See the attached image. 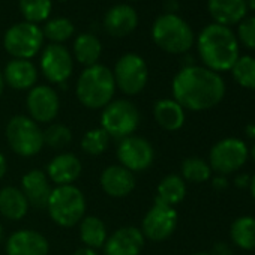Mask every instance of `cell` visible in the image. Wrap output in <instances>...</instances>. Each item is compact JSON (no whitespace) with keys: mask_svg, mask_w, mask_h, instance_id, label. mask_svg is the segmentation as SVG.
<instances>
[{"mask_svg":"<svg viewBox=\"0 0 255 255\" xmlns=\"http://www.w3.org/2000/svg\"><path fill=\"white\" fill-rule=\"evenodd\" d=\"M194 255H210V254H206V252H200V254H194Z\"/></svg>","mask_w":255,"mask_h":255,"instance_id":"47","label":"cell"},{"mask_svg":"<svg viewBox=\"0 0 255 255\" xmlns=\"http://www.w3.org/2000/svg\"><path fill=\"white\" fill-rule=\"evenodd\" d=\"M155 44L167 53L183 54L194 44L192 29L176 14L161 15L152 29Z\"/></svg>","mask_w":255,"mask_h":255,"instance_id":"4","label":"cell"},{"mask_svg":"<svg viewBox=\"0 0 255 255\" xmlns=\"http://www.w3.org/2000/svg\"><path fill=\"white\" fill-rule=\"evenodd\" d=\"M249 189H251V194H252V198L255 200V176L251 179V183H249Z\"/></svg>","mask_w":255,"mask_h":255,"instance_id":"42","label":"cell"},{"mask_svg":"<svg viewBox=\"0 0 255 255\" xmlns=\"http://www.w3.org/2000/svg\"><path fill=\"white\" fill-rule=\"evenodd\" d=\"M114 83L126 95H137L141 92L147 83V65L137 54H125L122 56L114 69Z\"/></svg>","mask_w":255,"mask_h":255,"instance_id":"9","label":"cell"},{"mask_svg":"<svg viewBox=\"0 0 255 255\" xmlns=\"http://www.w3.org/2000/svg\"><path fill=\"white\" fill-rule=\"evenodd\" d=\"M114 89L113 72L102 65H93L81 72L77 83V96L84 107L96 110L111 102Z\"/></svg>","mask_w":255,"mask_h":255,"instance_id":"3","label":"cell"},{"mask_svg":"<svg viewBox=\"0 0 255 255\" xmlns=\"http://www.w3.org/2000/svg\"><path fill=\"white\" fill-rule=\"evenodd\" d=\"M5 173H6V159L2 153H0V179L5 176Z\"/></svg>","mask_w":255,"mask_h":255,"instance_id":"39","label":"cell"},{"mask_svg":"<svg viewBox=\"0 0 255 255\" xmlns=\"http://www.w3.org/2000/svg\"><path fill=\"white\" fill-rule=\"evenodd\" d=\"M186 195V185L185 180L180 176L176 174H170L165 179H162V182L158 186V195L156 200L158 203L167 204V206H176L179 204Z\"/></svg>","mask_w":255,"mask_h":255,"instance_id":"25","label":"cell"},{"mask_svg":"<svg viewBox=\"0 0 255 255\" xmlns=\"http://www.w3.org/2000/svg\"><path fill=\"white\" fill-rule=\"evenodd\" d=\"M101 185H102V189L110 197L122 198L132 192V189L135 188V179H134V174L129 170H126L125 167L113 165L104 170L101 176Z\"/></svg>","mask_w":255,"mask_h":255,"instance_id":"17","label":"cell"},{"mask_svg":"<svg viewBox=\"0 0 255 255\" xmlns=\"http://www.w3.org/2000/svg\"><path fill=\"white\" fill-rule=\"evenodd\" d=\"M2 239H3V227L0 224V242H2Z\"/></svg>","mask_w":255,"mask_h":255,"instance_id":"46","label":"cell"},{"mask_svg":"<svg viewBox=\"0 0 255 255\" xmlns=\"http://www.w3.org/2000/svg\"><path fill=\"white\" fill-rule=\"evenodd\" d=\"M72 140L69 128L60 123L51 125L44 132V144L50 146L51 149H62L66 147Z\"/></svg>","mask_w":255,"mask_h":255,"instance_id":"34","label":"cell"},{"mask_svg":"<svg viewBox=\"0 0 255 255\" xmlns=\"http://www.w3.org/2000/svg\"><path fill=\"white\" fill-rule=\"evenodd\" d=\"M246 3V8L251 9V11H255V0H245Z\"/></svg>","mask_w":255,"mask_h":255,"instance_id":"43","label":"cell"},{"mask_svg":"<svg viewBox=\"0 0 255 255\" xmlns=\"http://www.w3.org/2000/svg\"><path fill=\"white\" fill-rule=\"evenodd\" d=\"M182 176L185 180L188 182H192V183H203V182H207L212 176V168L210 165L197 158V156H192V158H188L183 161L182 164Z\"/></svg>","mask_w":255,"mask_h":255,"instance_id":"29","label":"cell"},{"mask_svg":"<svg viewBox=\"0 0 255 255\" xmlns=\"http://www.w3.org/2000/svg\"><path fill=\"white\" fill-rule=\"evenodd\" d=\"M174 101L185 110L204 111L218 105L225 95V83L206 66H185L173 80Z\"/></svg>","mask_w":255,"mask_h":255,"instance_id":"1","label":"cell"},{"mask_svg":"<svg viewBox=\"0 0 255 255\" xmlns=\"http://www.w3.org/2000/svg\"><path fill=\"white\" fill-rule=\"evenodd\" d=\"M36 78H38L36 68L29 60L14 59L5 68V80L14 89L18 90L30 89L36 83Z\"/></svg>","mask_w":255,"mask_h":255,"instance_id":"22","label":"cell"},{"mask_svg":"<svg viewBox=\"0 0 255 255\" xmlns=\"http://www.w3.org/2000/svg\"><path fill=\"white\" fill-rule=\"evenodd\" d=\"M3 84H5V81H3L2 72H0V93H2V92H3Z\"/></svg>","mask_w":255,"mask_h":255,"instance_id":"44","label":"cell"},{"mask_svg":"<svg viewBox=\"0 0 255 255\" xmlns=\"http://www.w3.org/2000/svg\"><path fill=\"white\" fill-rule=\"evenodd\" d=\"M101 122L102 129L110 137L126 138L138 128L140 113L132 102L126 99H119L104 107Z\"/></svg>","mask_w":255,"mask_h":255,"instance_id":"6","label":"cell"},{"mask_svg":"<svg viewBox=\"0 0 255 255\" xmlns=\"http://www.w3.org/2000/svg\"><path fill=\"white\" fill-rule=\"evenodd\" d=\"M144 236L135 227H123L114 231L104 245L105 255H140Z\"/></svg>","mask_w":255,"mask_h":255,"instance_id":"14","label":"cell"},{"mask_svg":"<svg viewBox=\"0 0 255 255\" xmlns=\"http://www.w3.org/2000/svg\"><path fill=\"white\" fill-rule=\"evenodd\" d=\"M41 68L51 83H63L72 74V57L65 47L51 44L42 54Z\"/></svg>","mask_w":255,"mask_h":255,"instance_id":"13","label":"cell"},{"mask_svg":"<svg viewBox=\"0 0 255 255\" xmlns=\"http://www.w3.org/2000/svg\"><path fill=\"white\" fill-rule=\"evenodd\" d=\"M44 41L42 30L33 23H20L12 26L3 39L6 51L15 59L27 60L39 51Z\"/></svg>","mask_w":255,"mask_h":255,"instance_id":"8","label":"cell"},{"mask_svg":"<svg viewBox=\"0 0 255 255\" xmlns=\"http://www.w3.org/2000/svg\"><path fill=\"white\" fill-rule=\"evenodd\" d=\"M231 240L245 251L255 249V218L254 216H240L237 218L230 228Z\"/></svg>","mask_w":255,"mask_h":255,"instance_id":"26","label":"cell"},{"mask_svg":"<svg viewBox=\"0 0 255 255\" xmlns=\"http://www.w3.org/2000/svg\"><path fill=\"white\" fill-rule=\"evenodd\" d=\"M210 255H231V249L227 243L224 242H218L215 246H213V254Z\"/></svg>","mask_w":255,"mask_h":255,"instance_id":"36","label":"cell"},{"mask_svg":"<svg viewBox=\"0 0 255 255\" xmlns=\"http://www.w3.org/2000/svg\"><path fill=\"white\" fill-rule=\"evenodd\" d=\"M110 141V135L102 129V128H96L84 134L81 140V149L89 155H101Z\"/></svg>","mask_w":255,"mask_h":255,"instance_id":"32","label":"cell"},{"mask_svg":"<svg viewBox=\"0 0 255 255\" xmlns=\"http://www.w3.org/2000/svg\"><path fill=\"white\" fill-rule=\"evenodd\" d=\"M117 158L126 170L144 171L153 164L155 152L152 144L141 137H126L122 138L117 147Z\"/></svg>","mask_w":255,"mask_h":255,"instance_id":"11","label":"cell"},{"mask_svg":"<svg viewBox=\"0 0 255 255\" xmlns=\"http://www.w3.org/2000/svg\"><path fill=\"white\" fill-rule=\"evenodd\" d=\"M47 209L56 224L72 227L84 216L86 200L78 188L74 185H63L51 191Z\"/></svg>","mask_w":255,"mask_h":255,"instance_id":"5","label":"cell"},{"mask_svg":"<svg viewBox=\"0 0 255 255\" xmlns=\"http://www.w3.org/2000/svg\"><path fill=\"white\" fill-rule=\"evenodd\" d=\"M20 9L27 23H39L50 17L51 0H20Z\"/></svg>","mask_w":255,"mask_h":255,"instance_id":"31","label":"cell"},{"mask_svg":"<svg viewBox=\"0 0 255 255\" xmlns=\"http://www.w3.org/2000/svg\"><path fill=\"white\" fill-rule=\"evenodd\" d=\"M80 173H81V164L78 158L74 156L72 153L59 155L48 164V176L59 186L71 185L74 180L78 179Z\"/></svg>","mask_w":255,"mask_h":255,"instance_id":"21","label":"cell"},{"mask_svg":"<svg viewBox=\"0 0 255 255\" xmlns=\"http://www.w3.org/2000/svg\"><path fill=\"white\" fill-rule=\"evenodd\" d=\"M209 161L210 168L219 176L234 173L248 161V147L239 138H224L212 147Z\"/></svg>","mask_w":255,"mask_h":255,"instance_id":"10","label":"cell"},{"mask_svg":"<svg viewBox=\"0 0 255 255\" xmlns=\"http://www.w3.org/2000/svg\"><path fill=\"white\" fill-rule=\"evenodd\" d=\"M80 236H81V240L86 243V248H90V249L101 248L107 242V228L99 218L86 216L81 221Z\"/></svg>","mask_w":255,"mask_h":255,"instance_id":"28","label":"cell"},{"mask_svg":"<svg viewBox=\"0 0 255 255\" xmlns=\"http://www.w3.org/2000/svg\"><path fill=\"white\" fill-rule=\"evenodd\" d=\"M21 186H23V194H24L26 200L29 201V204H32L36 209L47 207L53 189L48 183L47 176L42 171H39V170L29 171L23 177Z\"/></svg>","mask_w":255,"mask_h":255,"instance_id":"20","label":"cell"},{"mask_svg":"<svg viewBox=\"0 0 255 255\" xmlns=\"http://www.w3.org/2000/svg\"><path fill=\"white\" fill-rule=\"evenodd\" d=\"M207 9L215 23L225 27L240 23L248 12L245 0H207Z\"/></svg>","mask_w":255,"mask_h":255,"instance_id":"19","label":"cell"},{"mask_svg":"<svg viewBox=\"0 0 255 255\" xmlns=\"http://www.w3.org/2000/svg\"><path fill=\"white\" fill-rule=\"evenodd\" d=\"M245 131H246V135H248L249 138H255V123L248 125Z\"/></svg>","mask_w":255,"mask_h":255,"instance_id":"41","label":"cell"},{"mask_svg":"<svg viewBox=\"0 0 255 255\" xmlns=\"http://www.w3.org/2000/svg\"><path fill=\"white\" fill-rule=\"evenodd\" d=\"M198 53L207 69L213 72L231 71L239 56V41L230 27L221 24L206 26L198 36Z\"/></svg>","mask_w":255,"mask_h":255,"instance_id":"2","label":"cell"},{"mask_svg":"<svg viewBox=\"0 0 255 255\" xmlns=\"http://www.w3.org/2000/svg\"><path fill=\"white\" fill-rule=\"evenodd\" d=\"M6 138L11 149L21 156H33L44 146V132L33 119L15 116L6 126Z\"/></svg>","mask_w":255,"mask_h":255,"instance_id":"7","label":"cell"},{"mask_svg":"<svg viewBox=\"0 0 255 255\" xmlns=\"http://www.w3.org/2000/svg\"><path fill=\"white\" fill-rule=\"evenodd\" d=\"M8 255H47V239L32 230H21L14 233L6 242Z\"/></svg>","mask_w":255,"mask_h":255,"instance_id":"16","label":"cell"},{"mask_svg":"<svg viewBox=\"0 0 255 255\" xmlns=\"http://www.w3.org/2000/svg\"><path fill=\"white\" fill-rule=\"evenodd\" d=\"M234 80L245 89H255V57L242 56L231 68Z\"/></svg>","mask_w":255,"mask_h":255,"instance_id":"30","label":"cell"},{"mask_svg":"<svg viewBox=\"0 0 255 255\" xmlns=\"http://www.w3.org/2000/svg\"><path fill=\"white\" fill-rule=\"evenodd\" d=\"M251 156H252V159H254V162H255V143H254V146H252V149H251Z\"/></svg>","mask_w":255,"mask_h":255,"instance_id":"45","label":"cell"},{"mask_svg":"<svg viewBox=\"0 0 255 255\" xmlns=\"http://www.w3.org/2000/svg\"><path fill=\"white\" fill-rule=\"evenodd\" d=\"M74 255H98V254L95 252V249H90V248H81V249H78Z\"/></svg>","mask_w":255,"mask_h":255,"instance_id":"40","label":"cell"},{"mask_svg":"<svg viewBox=\"0 0 255 255\" xmlns=\"http://www.w3.org/2000/svg\"><path fill=\"white\" fill-rule=\"evenodd\" d=\"M153 114L159 126L167 131H177L185 123V110L174 99H161L155 104Z\"/></svg>","mask_w":255,"mask_h":255,"instance_id":"23","label":"cell"},{"mask_svg":"<svg viewBox=\"0 0 255 255\" xmlns=\"http://www.w3.org/2000/svg\"><path fill=\"white\" fill-rule=\"evenodd\" d=\"M234 182H236V186L239 188H248L251 183V177L248 174H239Z\"/></svg>","mask_w":255,"mask_h":255,"instance_id":"37","label":"cell"},{"mask_svg":"<svg viewBox=\"0 0 255 255\" xmlns=\"http://www.w3.org/2000/svg\"><path fill=\"white\" fill-rule=\"evenodd\" d=\"M29 209V201L26 200L23 191L6 186L0 191V213L8 219H21Z\"/></svg>","mask_w":255,"mask_h":255,"instance_id":"24","label":"cell"},{"mask_svg":"<svg viewBox=\"0 0 255 255\" xmlns=\"http://www.w3.org/2000/svg\"><path fill=\"white\" fill-rule=\"evenodd\" d=\"M137 23H138L137 12L134 11V8L128 5H117L111 8L104 20L105 30L116 38H122L134 32Z\"/></svg>","mask_w":255,"mask_h":255,"instance_id":"18","label":"cell"},{"mask_svg":"<svg viewBox=\"0 0 255 255\" xmlns=\"http://www.w3.org/2000/svg\"><path fill=\"white\" fill-rule=\"evenodd\" d=\"M44 36L53 42H63L69 39L74 33V24L68 18H56L45 24Z\"/></svg>","mask_w":255,"mask_h":255,"instance_id":"33","label":"cell"},{"mask_svg":"<svg viewBox=\"0 0 255 255\" xmlns=\"http://www.w3.org/2000/svg\"><path fill=\"white\" fill-rule=\"evenodd\" d=\"M227 179L224 177V176H219V177H215L213 179V186L216 188V189H225L227 188Z\"/></svg>","mask_w":255,"mask_h":255,"instance_id":"38","label":"cell"},{"mask_svg":"<svg viewBox=\"0 0 255 255\" xmlns=\"http://www.w3.org/2000/svg\"><path fill=\"white\" fill-rule=\"evenodd\" d=\"M237 41L249 50H255V17H245L237 27Z\"/></svg>","mask_w":255,"mask_h":255,"instance_id":"35","label":"cell"},{"mask_svg":"<svg viewBox=\"0 0 255 255\" xmlns=\"http://www.w3.org/2000/svg\"><path fill=\"white\" fill-rule=\"evenodd\" d=\"M101 50L102 48H101V42L98 41V38L89 33L80 35L74 42L75 59L80 63L86 65L87 68L96 65L98 59L101 57Z\"/></svg>","mask_w":255,"mask_h":255,"instance_id":"27","label":"cell"},{"mask_svg":"<svg viewBox=\"0 0 255 255\" xmlns=\"http://www.w3.org/2000/svg\"><path fill=\"white\" fill-rule=\"evenodd\" d=\"M27 108L35 122H51L59 113L57 93L48 86H36L29 92Z\"/></svg>","mask_w":255,"mask_h":255,"instance_id":"15","label":"cell"},{"mask_svg":"<svg viewBox=\"0 0 255 255\" xmlns=\"http://www.w3.org/2000/svg\"><path fill=\"white\" fill-rule=\"evenodd\" d=\"M177 227V212L174 207L155 201V206L147 212L143 219L141 233L153 242L168 239Z\"/></svg>","mask_w":255,"mask_h":255,"instance_id":"12","label":"cell"}]
</instances>
